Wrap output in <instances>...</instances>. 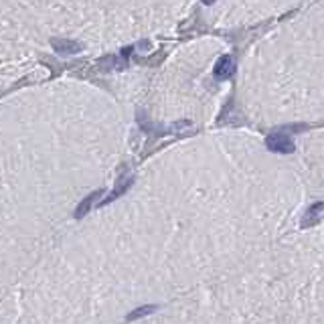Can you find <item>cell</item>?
<instances>
[{
    "mask_svg": "<svg viewBox=\"0 0 324 324\" xmlns=\"http://www.w3.org/2000/svg\"><path fill=\"white\" fill-rule=\"evenodd\" d=\"M265 146L272 150V152H280V154H290V152H294V142L286 136V132L269 134V136L265 138Z\"/></svg>",
    "mask_w": 324,
    "mask_h": 324,
    "instance_id": "obj_1",
    "label": "cell"
},
{
    "mask_svg": "<svg viewBox=\"0 0 324 324\" xmlns=\"http://www.w3.org/2000/svg\"><path fill=\"white\" fill-rule=\"evenodd\" d=\"M51 45L59 55H75V53L81 51V45L71 39H51Z\"/></svg>",
    "mask_w": 324,
    "mask_h": 324,
    "instance_id": "obj_2",
    "label": "cell"
},
{
    "mask_svg": "<svg viewBox=\"0 0 324 324\" xmlns=\"http://www.w3.org/2000/svg\"><path fill=\"white\" fill-rule=\"evenodd\" d=\"M233 73H235V65H233V59H231L229 55L221 57V59L217 61V65L213 67L215 79H227V77H231Z\"/></svg>",
    "mask_w": 324,
    "mask_h": 324,
    "instance_id": "obj_3",
    "label": "cell"
},
{
    "mask_svg": "<svg viewBox=\"0 0 324 324\" xmlns=\"http://www.w3.org/2000/svg\"><path fill=\"white\" fill-rule=\"evenodd\" d=\"M132 183H134V179H132V177H122V179H120V183H118V185L112 189V193H110V195H107V197H105V199L99 203V207H103V205H107V203H112L114 199H118L120 195H124V193H126V191L132 187Z\"/></svg>",
    "mask_w": 324,
    "mask_h": 324,
    "instance_id": "obj_4",
    "label": "cell"
},
{
    "mask_svg": "<svg viewBox=\"0 0 324 324\" xmlns=\"http://www.w3.org/2000/svg\"><path fill=\"white\" fill-rule=\"evenodd\" d=\"M101 195H103V189H99V191H93L91 195H87V197H85V199H83V201H81V203L77 205V209H75V217H77V219H81L83 215H85V213H87V211L91 209V205H93V203H95V201H97V199H99Z\"/></svg>",
    "mask_w": 324,
    "mask_h": 324,
    "instance_id": "obj_5",
    "label": "cell"
},
{
    "mask_svg": "<svg viewBox=\"0 0 324 324\" xmlns=\"http://www.w3.org/2000/svg\"><path fill=\"white\" fill-rule=\"evenodd\" d=\"M324 209V203H314L310 209H308V213H306V217L302 219V227H310V225H314L318 219V213Z\"/></svg>",
    "mask_w": 324,
    "mask_h": 324,
    "instance_id": "obj_6",
    "label": "cell"
},
{
    "mask_svg": "<svg viewBox=\"0 0 324 324\" xmlns=\"http://www.w3.org/2000/svg\"><path fill=\"white\" fill-rule=\"evenodd\" d=\"M156 310V306L154 304H146V306H140V308H136V310H132L128 316H126V320H138V318H142V316H148V314H152Z\"/></svg>",
    "mask_w": 324,
    "mask_h": 324,
    "instance_id": "obj_7",
    "label": "cell"
},
{
    "mask_svg": "<svg viewBox=\"0 0 324 324\" xmlns=\"http://www.w3.org/2000/svg\"><path fill=\"white\" fill-rule=\"evenodd\" d=\"M116 63H118V59H116L114 55H105V57H101V59L97 61V67H99V69H114Z\"/></svg>",
    "mask_w": 324,
    "mask_h": 324,
    "instance_id": "obj_8",
    "label": "cell"
},
{
    "mask_svg": "<svg viewBox=\"0 0 324 324\" xmlns=\"http://www.w3.org/2000/svg\"><path fill=\"white\" fill-rule=\"evenodd\" d=\"M134 47H136L138 51H148V49H150V41H140V43H136Z\"/></svg>",
    "mask_w": 324,
    "mask_h": 324,
    "instance_id": "obj_9",
    "label": "cell"
},
{
    "mask_svg": "<svg viewBox=\"0 0 324 324\" xmlns=\"http://www.w3.org/2000/svg\"><path fill=\"white\" fill-rule=\"evenodd\" d=\"M134 49H136L134 45H130V47H124V49H122V57H128V55H132V53H134Z\"/></svg>",
    "mask_w": 324,
    "mask_h": 324,
    "instance_id": "obj_10",
    "label": "cell"
}]
</instances>
